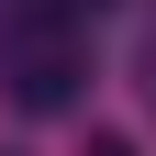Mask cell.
Returning a JSON list of instances; mask_svg holds the SVG:
<instances>
[{"label":"cell","mask_w":156,"mask_h":156,"mask_svg":"<svg viewBox=\"0 0 156 156\" xmlns=\"http://www.w3.org/2000/svg\"><path fill=\"white\" fill-rule=\"evenodd\" d=\"M78 67H89V45H78L67 11L11 0V23H0V78H11V101L23 112H67L78 101Z\"/></svg>","instance_id":"6da1fadb"},{"label":"cell","mask_w":156,"mask_h":156,"mask_svg":"<svg viewBox=\"0 0 156 156\" xmlns=\"http://www.w3.org/2000/svg\"><path fill=\"white\" fill-rule=\"evenodd\" d=\"M45 11H67V23H89V11H112V0H45Z\"/></svg>","instance_id":"7a4b0ae2"},{"label":"cell","mask_w":156,"mask_h":156,"mask_svg":"<svg viewBox=\"0 0 156 156\" xmlns=\"http://www.w3.org/2000/svg\"><path fill=\"white\" fill-rule=\"evenodd\" d=\"M89 156H134V145H123V134H89Z\"/></svg>","instance_id":"3957f363"}]
</instances>
